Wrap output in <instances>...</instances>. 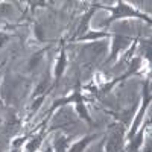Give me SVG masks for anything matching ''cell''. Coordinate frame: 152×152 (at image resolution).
Returning a JSON list of instances; mask_svg holds the SVG:
<instances>
[{
	"instance_id": "cell-16",
	"label": "cell",
	"mask_w": 152,
	"mask_h": 152,
	"mask_svg": "<svg viewBox=\"0 0 152 152\" xmlns=\"http://www.w3.org/2000/svg\"><path fill=\"white\" fill-rule=\"evenodd\" d=\"M40 142H41V140H40V137L34 138V140L28 145V152H34V151H35V148H37L38 145H40Z\"/></svg>"
},
{
	"instance_id": "cell-9",
	"label": "cell",
	"mask_w": 152,
	"mask_h": 152,
	"mask_svg": "<svg viewBox=\"0 0 152 152\" xmlns=\"http://www.w3.org/2000/svg\"><path fill=\"white\" fill-rule=\"evenodd\" d=\"M64 67H66V53L61 52V56L58 59V64H56V69H55V78H56V81L61 78L62 72H64Z\"/></svg>"
},
{
	"instance_id": "cell-19",
	"label": "cell",
	"mask_w": 152,
	"mask_h": 152,
	"mask_svg": "<svg viewBox=\"0 0 152 152\" xmlns=\"http://www.w3.org/2000/svg\"><path fill=\"white\" fill-rule=\"evenodd\" d=\"M35 35H37L38 40H43V38H44V34H43L41 26H37V28H35Z\"/></svg>"
},
{
	"instance_id": "cell-3",
	"label": "cell",
	"mask_w": 152,
	"mask_h": 152,
	"mask_svg": "<svg viewBox=\"0 0 152 152\" xmlns=\"http://www.w3.org/2000/svg\"><path fill=\"white\" fill-rule=\"evenodd\" d=\"M73 94H75L76 113H78V116H79V117H82V119H85L87 122H90V123H91V117L88 116V111H87V108H85V105H84L82 94H81V91H79V82H78V85H76V91H75Z\"/></svg>"
},
{
	"instance_id": "cell-15",
	"label": "cell",
	"mask_w": 152,
	"mask_h": 152,
	"mask_svg": "<svg viewBox=\"0 0 152 152\" xmlns=\"http://www.w3.org/2000/svg\"><path fill=\"white\" fill-rule=\"evenodd\" d=\"M47 84H49V79H43V82L35 88V94H41V93H44V90L47 88Z\"/></svg>"
},
{
	"instance_id": "cell-21",
	"label": "cell",
	"mask_w": 152,
	"mask_h": 152,
	"mask_svg": "<svg viewBox=\"0 0 152 152\" xmlns=\"http://www.w3.org/2000/svg\"><path fill=\"white\" fill-rule=\"evenodd\" d=\"M44 152H53V148H50V146H47V148H46V151H44Z\"/></svg>"
},
{
	"instance_id": "cell-10",
	"label": "cell",
	"mask_w": 152,
	"mask_h": 152,
	"mask_svg": "<svg viewBox=\"0 0 152 152\" xmlns=\"http://www.w3.org/2000/svg\"><path fill=\"white\" fill-rule=\"evenodd\" d=\"M67 145H69V138L67 137H58L55 140V151L56 152H66L67 149Z\"/></svg>"
},
{
	"instance_id": "cell-8",
	"label": "cell",
	"mask_w": 152,
	"mask_h": 152,
	"mask_svg": "<svg viewBox=\"0 0 152 152\" xmlns=\"http://www.w3.org/2000/svg\"><path fill=\"white\" fill-rule=\"evenodd\" d=\"M99 8H104V6H100V5H94L90 11L87 12V15H84V18H82V21H81V24H79V29H78V32L79 34H82L84 31H87V24H88V20H90V17L94 14V11L96 9H99Z\"/></svg>"
},
{
	"instance_id": "cell-5",
	"label": "cell",
	"mask_w": 152,
	"mask_h": 152,
	"mask_svg": "<svg viewBox=\"0 0 152 152\" xmlns=\"http://www.w3.org/2000/svg\"><path fill=\"white\" fill-rule=\"evenodd\" d=\"M129 43H131V38H128V37H122V35H116V37H114V40H113L111 56H110V59H108V61H113L114 58L117 56V53L120 52V50H122L123 47H126Z\"/></svg>"
},
{
	"instance_id": "cell-1",
	"label": "cell",
	"mask_w": 152,
	"mask_h": 152,
	"mask_svg": "<svg viewBox=\"0 0 152 152\" xmlns=\"http://www.w3.org/2000/svg\"><path fill=\"white\" fill-rule=\"evenodd\" d=\"M104 8H107L108 11L113 12V15H111L107 21H104V24H110V23L114 21V20H117V18H125V17H138V18H145V20H148V23H151V20H149L146 15L138 14L137 11H134L131 6H128V5L123 3V2H119V5H117L116 8H110V6H104Z\"/></svg>"
},
{
	"instance_id": "cell-14",
	"label": "cell",
	"mask_w": 152,
	"mask_h": 152,
	"mask_svg": "<svg viewBox=\"0 0 152 152\" xmlns=\"http://www.w3.org/2000/svg\"><path fill=\"white\" fill-rule=\"evenodd\" d=\"M41 58H43V52H40V53H37L32 59H31V62H29V69L32 70V69H35V66L38 64V62L41 61Z\"/></svg>"
},
{
	"instance_id": "cell-6",
	"label": "cell",
	"mask_w": 152,
	"mask_h": 152,
	"mask_svg": "<svg viewBox=\"0 0 152 152\" xmlns=\"http://www.w3.org/2000/svg\"><path fill=\"white\" fill-rule=\"evenodd\" d=\"M140 64H142V59H140V58H134V59L131 61V66H129V70L126 72V73H125L123 76H120L119 79H116V81H114V82H117V81H122V79H125V78H128V76H131V75H132L134 72H137V70H138V67H140ZM114 82H113V84H114ZM113 84H110V85H108L107 88L113 87Z\"/></svg>"
},
{
	"instance_id": "cell-20",
	"label": "cell",
	"mask_w": 152,
	"mask_h": 152,
	"mask_svg": "<svg viewBox=\"0 0 152 152\" xmlns=\"http://www.w3.org/2000/svg\"><path fill=\"white\" fill-rule=\"evenodd\" d=\"M44 100V96H40L35 102H34V105H32V110H37V108H40V105H41V102Z\"/></svg>"
},
{
	"instance_id": "cell-7",
	"label": "cell",
	"mask_w": 152,
	"mask_h": 152,
	"mask_svg": "<svg viewBox=\"0 0 152 152\" xmlns=\"http://www.w3.org/2000/svg\"><path fill=\"white\" fill-rule=\"evenodd\" d=\"M93 138H96V135H88V137H85V138H82L81 142H78V143H75L70 149H69V152H82L84 149H85V146H88L91 143V140Z\"/></svg>"
},
{
	"instance_id": "cell-17",
	"label": "cell",
	"mask_w": 152,
	"mask_h": 152,
	"mask_svg": "<svg viewBox=\"0 0 152 152\" xmlns=\"http://www.w3.org/2000/svg\"><path fill=\"white\" fill-rule=\"evenodd\" d=\"M9 41V35L5 34V32H0V49H2L5 46V43Z\"/></svg>"
},
{
	"instance_id": "cell-11",
	"label": "cell",
	"mask_w": 152,
	"mask_h": 152,
	"mask_svg": "<svg viewBox=\"0 0 152 152\" xmlns=\"http://www.w3.org/2000/svg\"><path fill=\"white\" fill-rule=\"evenodd\" d=\"M88 50L91 52V55H102L105 53V50H107V44H102V43H94L91 46H88Z\"/></svg>"
},
{
	"instance_id": "cell-13",
	"label": "cell",
	"mask_w": 152,
	"mask_h": 152,
	"mask_svg": "<svg viewBox=\"0 0 152 152\" xmlns=\"http://www.w3.org/2000/svg\"><path fill=\"white\" fill-rule=\"evenodd\" d=\"M104 37H107V34H102V32H90L88 35H82V37H79L78 40H81V41H87V40H94V38H104Z\"/></svg>"
},
{
	"instance_id": "cell-2",
	"label": "cell",
	"mask_w": 152,
	"mask_h": 152,
	"mask_svg": "<svg viewBox=\"0 0 152 152\" xmlns=\"http://www.w3.org/2000/svg\"><path fill=\"white\" fill-rule=\"evenodd\" d=\"M148 105H149V88L146 87V88H145V99H143L142 108H140V111H138L137 117H135V120H134V123H132V128H131V131H129V134H128V137H129V138H132V137H134V134L137 132L138 126H140V123H142V120H143V116H145V113H146Z\"/></svg>"
},
{
	"instance_id": "cell-4",
	"label": "cell",
	"mask_w": 152,
	"mask_h": 152,
	"mask_svg": "<svg viewBox=\"0 0 152 152\" xmlns=\"http://www.w3.org/2000/svg\"><path fill=\"white\" fill-rule=\"evenodd\" d=\"M123 132L120 129H114L108 140V152H119L123 146Z\"/></svg>"
},
{
	"instance_id": "cell-12",
	"label": "cell",
	"mask_w": 152,
	"mask_h": 152,
	"mask_svg": "<svg viewBox=\"0 0 152 152\" xmlns=\"http://www.w3.org/2000/svg\"><path fill=\"white\" fill-rule=\"evenodd\" d=\"M142 140H143V131L138 132L137 137L132 140V143H131V146H129V151H131V152H137V149L140 148V145H142Z\"/></svg>"
},
{
	"instance_id": "cell-18",
	"label": "cell",
	"mask_w": 152,
	"mask_h": 152,
	"mask_svg": "<svg viewBox=\"0 0 152 152\" xmlns=\"http://www.w3.org/2000/svg\"><path fill=\"white\" fill-rule=\"evenodd\" d=\"M11 11H12V6H9L6 3H3L2 6H0V14H3V15H6L8 12H11Z\"/></svg>"
}]
</instances>
